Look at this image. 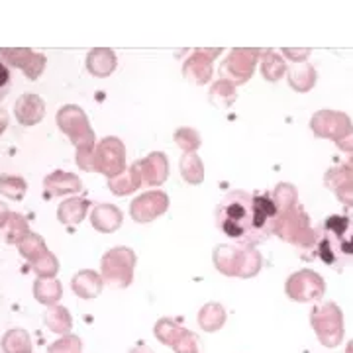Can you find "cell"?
<instances>
[{"label": "cell", "mask_w": 353, "mask_h": 353, "mask_svg": "<svg viewBox=\"0 0 353 353\" xmlns=\"http://www.w3.org/2000/svg\"><path fill=\"white\" fill-rule=\"evenodd\" d=\"M43 320H46V324H48V328H50L51 332H55V334H67V332L71 330V324H73L71 314L67 312V308L57 306V304L48 308Z\"/></svg>", "instance_id": "obj_20"}, {"label": "cell", "mask_w": 353, "mask_h": 353, "mask_svg": "<svg viewBox=\"0 0 353 353\" xmlns=\"http://www.w3.org/2000/svg\"><path fill=\"white\" fill-rule=\"evenodd\" d=\"M241 250L240 248H230V245H218L214 250V265L218 271L224 275H238L240 273Z\"/></svg>", "instance_id": "obj_14"}, {"label": "cell", "mask_w": 353, "mask_h": 353, "mask_svg": "<svg viewBox=\"0 0 353 353\" xmlns=\"http://www.w3.org/2000/svg\"><path fill=\"white\" fill-rule=\"evenodd\" d=\"M14 116L22 126H36L46 116V102L38 94H22L16 101Z\"/></svg>", "instance_id": "obj_9"}, {"label": "cell", "mask_w": 353, "mask_h": 353, "mask_svg": "<svg viewBox=\"0 0 353 353\" xmlns=\"http://www.w3.org/2000/svg\"><path fill=\"white\" fill-rule=\"evenodd\" d=\"M175 141L183 152L192 153L201 145V136H199V132H194L190 128H181L175 134Z\"/></svg>", "instance_id": "obj_28"}, {"label": "cell", "mask_w": 353, "mask_h": 353, "mask_svg": "<svg viewBox=\"0 0 353 353\" xmlns=\"http://www.w3.org/2000/svg\"><path fill=\"white\" fill-rule=\"evenodd\" d=\"M83 343L77 336H63L57 341H53L50 345V353H81Z\"/></svg>", "instance_id": "obj_29"}, {"label": "cell", "mask_w": 353, "mask_h": 353, "mask_svg": "<svg viewBox=\"0 0 353 353\" xmlns=\"http://www.w3.org/2000/svg\"><path fill=\"white\" fill-rule=\"evenodd\" d=\"M6 243H20L26 236L30 234V224L24 214H10L8 222H6Z\"/></svg>", "instance_id": "obj_24"}, {"label": "cell", "mask_w": 353, "mask_h": 353, "mask_svg": "<svg viewBox=\"0 0 353 353\" xmlns=\"http://www.w3.org/2000/svg\"><path fill=\"white\" fill-rule=\"evenodd\" d=\"M83 189L81 179L67 171H53L51 175L43 179V196H61V194H73Z\"/></svg>", "instance_id": "obj_10"}, {"label": "cell", "mask_w": 353, "mask_h": 353, "mask_svg": "<svg viewBox=\"0 0 353 353\" xmlns=\"http://www.w3.org/2000/svg\"><path fill=\"white\" fill-rule=\"evenodd\" d=\"M181 175L190 185H201L204 179V165L196 153H185L181 157Z\"/></svg>", "instance_id": "obj_19"}, {"label": "cell", "mask_w": 353, "mask_h": 353, "mask_svg": "<svg viewBox=\"0 0 353 353\" xmlns=\"http://www.w3.org/2000/svg\"><path fill=\"white\" fill-rule=\"evenodd\" d=\"M132 353H152V350H148V347H136Z\"/></svg>", "instance_id": "obj_36"}, {"label": "cell", "mask_w": 353, "mask_h": 353, "mask_svg": "<svg viewBox=\"0 0 353 353\" xmlns=\"http://www.w3.org/2000/svg\"><path fill=\"white\" fill-rule=\"evenodd\" d=\"M134 167H136L139 179H141V185H152V187L161 185L169 175V163H167V157L161 152L150 153L145 159L136 161Z\"/></svg>", "instance_id": "obj_7"}, {"label": "cell", "mask_w": 353, "mask_h": 353, "mask_svg": "<svg viewBox=\"0 0 353 353\" xmlns=\"http://www.w3.org/2000/svg\"><path fill=\"white\" fill-rule=\"evenodd\" d=\"M87 69L90 75L108 77L116 69V53L112 50H92L87 57Z\"/></svg>", "instance_id": "obj_13"}, {"label": "cell", "mask_w": 353, "mask_h": 353, "mask_svg": "<svg viewBox=\"0 0 353 353\" xmlns=\"http://www.w3.org/2000/svg\"><path fill=\"white\" fill-rule=\"evenodd\" d=\"M139 187H141V179H139L134 165L126 171H122L120 175L108 179V189L112 190L114 194H130V192L138 190Z\"/></svg>", "instance_id": "obj_17"}, {"label": "cell", "mask_w": 353, "mask_h": 353, "mask_svg": "<svg viewBox=\"0 0 353 353\" xmlns=\"http://www.w3.org/2000/svg\"><path fill=\"white\" fill-rule=\"evenodd\" d=\"M63 294V287L57 279H38L34 283V296L36 301L46 306H55Z\"/></svg>", "instance_id": "obj_16"}, {"label": "cell", "mask_w": 353, "mask_h": 353, "mask_svg": "<svg viewBox=\"0 0 353 353\" xmlns=\"http://www.w3.org/2000/svg\"><path fill=\"white\" fill-rule=\"evenodd\" d=\"M90 222L99 232L110 234V232H116L118 228L122 226V212L112 204H97L92 208Z\"/></svg>", "instance_id": "obj_11"}, {"label": "cell", "mask_w": 353, "mask_h": 353, "mask_svg": "<svg viewBox=\"0 0 353 353\" xmlns=\"http://www.w3.org/2000/svg\"><path fill=\"white\" fill-rule=\"evenodd\" d=\"M6 128H8V112L4 108H0V136L4 134Z\"/></svg>", "instance_id": "obj_35"}, {"label": "cell", "mask_w": 353, "mask_h": 353, "mask_svg": "<svg viewBox=\"0 0 353 353\" xmlns=\"http://www.w3.org/2000/svg\"><path fill=\"white\" fill-rule=\"evenodd\" d=\"M88 206L90 202L87 199H69V201H63L57 208V218L61 224H67V226H75V224H81L83 218L87 216Z\"/></svg>", "instance_id": "obj_15"}, {"label": "cell", "mask_w": 353, "mask_h": 353, "mask_svg": "<svg viewBox=\"0 0 353 353\" xmlns=\"http://www.w3.org/2000/svg\"><path fill=\"white\" fill-rule=\"evenodd\" d=\"M46 63H48V59H46V55H41V53H36L34 51V55H32V59L26 63V67L22 69L24 71V75L30 79V81H36L39 79V75L43 73V69H46Z\"/></svg>", "instance_id": "obj_30"}, {"label": "cell", "mask_w": 353, "mask_h": 353, "mask_svg": "<svg viewBox=\"0 0 353 353\" xmlns=\"http://www.w3.org/2000/svg\"><path fill=\"white\" fill-rule=\"evenodd\" d=\"M57 126L63 132L67 138L79 148H88L94 145V132L88 124L87 114L83 112L75 104H67L59 108L57 112Z\"/></svg>", "instance_id": "obj_4"}, {"label": "cell", "mask_w": 353, "mask_h": 353, "mask_svg": "<svg viewBox=\"0 0 353 353\" xmlns=\"http://www.w3.org/2000/svg\"><path fill=\"white\" fill-rule=\"evenodd\" d=\"M77 165L85 171H94V145L77 150Z\"/></svg>", "instance_id": "obj_32"}, {"label": "cell", "mask_w": 353, "mask_h": 353, "mask_svg": "<svg viewBox=\"0 0 353 353\" xmlns=\"http://www.w3.org/2000/svg\"><path fill=\"white\" fill-rule=\"evenodd\" d=\"M2 352L4 353H30L32 352V338L26 330H10L2 338Z\"/></svg>", "instance_id": "obj_18"}, {"label": "cell", "mask_w": 353, "mask_h": 353, "mask_svg": "<svg viewBox=\"0 0 353 353\" xmlns=\"http://www.w3.org/2000/svg\"><path fill=\"white\" fill-rule=\"evenodd\" d=\"M94 171L108 179L126 171V148L118 138H104L94 148Z\"/></svg>", "instance_id": "obj_5"}, {"label": "cell", "mask_w": 353, "mask_h": 353, "mask_svg": "<svg viewBox=\"0 0 353 353\" xmlns=\"http://www.w3.org/2000/svg\"><path fill=\"white\" fill-rule=\"evenodd\" d=\"M32 271L38 275L39 279H53L59 271V261L51 252H46L39 255L38 259L32 261Z\"/></svg>", "instance_id": "obj_25"}, {"label": "cell", "mask_w": 353, "mask_h": 353, "mask_svg": "<svg viewBox=\"0 0 353 353\" xmlns=\"http://www.w3.org/2000/svg\"><path fill=\"white\" fill-rule=\"evenodd\" d=\"M28 190V185L22 176L18 175H0V194L10 201H22Z\"/></svg>", "instance_id": "obj_23"}, {"label": "cell", "mask_w": 353, "mask_h": 353, "mask_svg": "<svg viewBox=\"0 0 353 353\" xmlns=\"http://www.w3.org/2000/svg\"><path fill=\"white\" fill-rule=\"evenodd\" d=\"M18 252H20L22 257H26V259L32 263L34 259H38L41 253L48 252V245H46V240H43L39 234H36V232H30L24 240L18 243Z\"/></svg>", "instance_id": "obj_21"}, {"label": "cell", "mask_w": 353, "mask_h": 353, "mask_svg": "<svg viewBox=\"0 0 353 353\" xmlns=\"http://www.w3.org/2000/svg\"><path fill=\"white\" fill-rule=\"evenodd\" d=\"M30 353H32V352H30Z\"/></svg>", "instance_id": "obj_37"}, {"label": "cell", "mask_w": 353, "mask_h": 353, "mask_svg": "<svg viewBox=\"0 0 353 353\" xmlns=\"http://www.w3.org/2000/svg\"><path fill=\"white\" fill-rule=\"evenodd\" d=\"M175 350L176 353H201L199 352V340H196V336L187 332V330H183V334L175 341Z\"/></svg>", "instance_id": "obj_31"}, {"label": "cell", "mask_w": 353, "mask_h": 353, "mask_svg": "<svg viewBox=\"0 0 353 353\" xmlns=\"http://www.w3.org/2000/svg\"><path fill=\"white\" fill-rule=\"evenodd\" d=\"M181 334H183V328L176 322L169 320V318L159 320L157 326H155V336L163 341V343H167V345H175V341L179 340Z\"/></svg>", "instance_id": "obj_27"}, {"label": "cell", "mask_w": 353, "mask_h": 353, "mask_svg": "<svg viewBox=\"0 0 353 353\" xmlns=\"http://www.w3.org/2000/svg\"><path fill=\"white\" fill-rule=\"evenodd\" d=\"M318 257L326 265H347L353 261V216L334 214L320 228L316 238Z\"/></svg>", "instance_id": "obj_2"}, {"label": "cell", "mask_w": 353, "mask_h": 353, "mask_svg": "<svg viewBox=\"0 0 353 353\" xmlns=\"http://www.w3.org/2000/svg\"><path fill=\"white\" fill-rule=\"evenodd\" d=\"M10 208H8V204L4 201H0V230L6 226V222H8V218H10Z\"/></svg>", "instance_id": "obj_34"}, {"label": "cell", "mask_w": 353, "mask_h": 353, "mask_svg": "<svg viewBox=\"0 0 353 353\" xmlns=\"http://www.w3.org/2000/svg\"><path fill=\"white\" fill-rule=\"evenodd\" d=\"M71 285H73V290H75L77 296H81V299H94V296L101 294L102 277L97 271L85 269V271L77 273Z\"/></svg>", "instance_id": "obj_12"}, {"label": "cell", "mask_w": 353, "mask_h": 353, "mask_svg": "<svg viewBox=\"0 0 353 353\" xmlns=\"http://www.w3.org/2000/svg\"><path fill=\"white\" fill-rule=\"evenodd\" d=\"M224 308L220 306V304L210 303L206 304V306H202L201 314H199V322H201V326L206 332H214V330L222 328V324H224Z\"/></svg>", "instance_id": "obj_22"}, {"label": "cell", "mask_w": 353, "mask_h": 353, "mask_svg": "<svg viewBox=\"0 0 353 353\" xmlns=\"http://www.w3.org/2000/svg\"><path fill=\"white\" fill-rule=\"evenodd\" d=\"M136 253L130 248H114L102 257V283L124 289L134 279Z\"/></svg>", "instance_id": "obj_3"}, {"label": "cell", "mask_w": 353, "mask_h": 353, "mask_svg": "<svg viewBox=\"0 0 353 353\" xmlns=\"http://www.w3.org/2000/svg\"><path fill=\"white\" fill-rule=\"evenodd\" d=\"M220 51L218 50H199L194 51L185 63V77L194 81L196 85H204L212 77V61Z\"/></svg>", "instance_id": "obj_8"}, {"label": "cell", "mask_w": 353, "mask_h": 353, "mask_svg": "<svg viewBox=\"0 0 353 353\" xmlns=\"http://www.w3.org/2000/svg\"><path fill=\"white\" fill-rule=\"evenodd\" d=\"M169 208V199L161 190H150L139 194L136 201L130 206V214L136 222H152L157 216L165 214V210Z\"/></svg>", "instance_id": "obj_6"}, {"label": "cell", "mask_w": 353, "mask_h": 353, "mask_svg": "<svg viewBox=\"0 0 353 353\" xmlns=\"http://www.w3.org/2000/svg\"><path fill=\"white\" fill-rule=\"evenodd\" d=\"M8 90H10V71L4 61H0V101L8 94Z\"/></svg>", "instance_id": "obj_33"}, {"label": "cell", "mask_w": 353, "mask_h": 353, "mask_svg": "<svg viewBox=\"0 0 353 353\" xmlns=\"http://www.w3.org/2000/svg\"><path fill=\"white\" fill-rule=\"evenodd\" d=\"M216 224L232 240L243 241V248L257 243L255 216H253V196L243 190L230 192L216 208Z\"/></svg>", "instance_id": "obj_1"}, {"label": "cell", "mask_w": 353, "mask_h": 353, "mask_svg": "<svg viewBox=\"0 0 353 353\" xmlns=\"http://www.w3.org/2000/svg\"><path fill=\"white\" fill-rule=\"evenodd\" d=\"M34 51L28 48H4L0 50V57L4 59V63L16 67V69H24L26 63L32 59Z\"/></svg>", "instance_id": "obj_26"}]
</instances>
